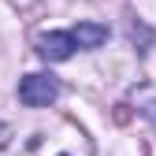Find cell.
<instances>
[{
    "mask_svg": "<svg viewBox=\"0 0 156 156\" xmlns=\"http://www.w3.org/2000/svg\"><path fill=\"white\" fill-rule=\"evenodd\" d=\"M56 97H60V82L52 74H26L19 82V101L26 108H48Z\"/></svg>",
    "mask_w": 156,
    "mask_h": 156,
    "instance_id": "cell-1",
    "label": "cell"
},
{
    "mask_svg": "<svg viewBox=\"0 0 156 156\" xmlns=\"http://www.w3.org/2000/svg\"><path fill=\"white\" fill-rule=\"evenodd\" d=\"M74 48H78V45H74V34H63V30H52V34H45L41 41H37V52H41L45 60H52V63L71 60Z\"/></svg>",
    "mask_w": 156,
    "mask_h": 156,
    "instance_id": "cell-2",
    "label": "cell"
},
{
    "mask_svg": "<svg viewBox=\"0 0 156 156\" xmlns=\"http://www.w3.org/2000/svg\"><path fill=\"white\" fill-rule=\"evenodd\" d=\"M71 34H74V45L78 48H101L108 41V26H101V23H78Z\"/></svg>",
    "mask_w": 156,
    "mask_h": 156,
    "instance_id": "cell-3",
    "label": "cell"
},
{
    "mask_svg": "<svg viewBox=\"0 0 156 156\" xmlns=\"http://www.w3.org/2000/svg\"><path fill=\"white\" fill-rule=\"evenodd\" d=\"M8 145H11V126L0 119V149H8Z\"/></svg>",
    "mask_w": 156,
    "mask_h": 156,
    "instance_id": "cell-4",
    "label": "cell"
}]
</instances>
